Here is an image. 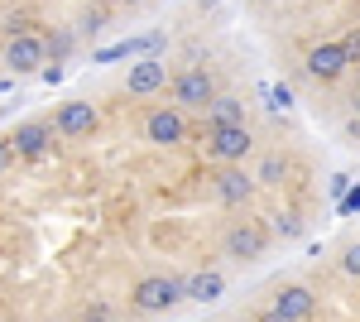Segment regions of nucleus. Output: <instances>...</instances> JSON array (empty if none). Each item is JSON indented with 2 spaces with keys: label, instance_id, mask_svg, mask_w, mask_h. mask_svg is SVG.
I'll list each match as a JSON object with an SVG mask.
<instances>
[{
  "label": "nucleus",
  "instance_id": "1",
  "mask_svg": "<svg viewBox=\"0 0 360 322\" xmlns=\"http://www.w3.org/2000/svg\"><path fill=\"white\" fill-rule=\"evenodd\" d=\"M178 303H188V279H178V274H149V279H139L130 289L135 313H168Z\"/></svg>",
  "mask_w": 360,
  "mask_h": 322
},
{
  "label": "nucleus",
  "instance_id": "2",
  "mask_svg": "<svg viewBox=\"0 0 360 322\" xmlns=\"http://www.w3.org/2000/svg\"><path fill=\"white\" fill-rule=\"evenodd\" d=\"M217 101V78L207 68H183L173 78V106L178 111H207Z\"/></svg>",
  "mask_w": 360,
  "mask_h": 322
},
{
  "label": "nucleus",
  "instance_id": "3",
  "mask_svg": "<svg viewBox=\"0 0 360 322\" xmlns=\"http://www.w3.org/2000/svg\"><path fill=\"white\" fill-rule=\"evenodd\" d=\"M255 149L250 125H207V154L217 163H245Z\"/></svg>",
  "mask_w": 360,
  "mask_h": 322
},
{
  "label": "nucleus",
  "instance_id": "4",
  "mask_svg": "<svg viewBox=\"0 0 360 322\" xmlns=\"http://www.w3.org/2000/svg\"><path fill=\"white\" fill-rule=\"evenodd\" d=\"M5 68L20 78V73H44L49 68V44H44V34H10V44H5Z\"/></svg>",
  "mask_w": 360,
  "mask_h": 322
},
{
  "label": "nucleus",
  "instance_id": "5",
  "mask_svg": "<svg viewBox=\"0 0 360 322\" xmlns=\"http://www.w3.org/2000/svg\"><path fill=\"white\" fill-rule=\"evenodd\" d=\"M226 260H236V265H250V260H264V250H269V231L259 226V221H236L231 231H226Z\"/></svg>",
  "mask_w": 360,
  "mask_h": 322
},
{
  "label": "nucleus",
  "instance_id": "6",
  "mask_svg": "<svg viewBox=\"0 0 360 322\" xmlns=\"http://www.w3.org/2000/svg\"><path fill=\"white\" fill-rule=\"evenodd\" d=\"M144 140H149V144H159V149L183 144V140H188V111H178V106H154L149 116H144Z\"/></svg>",
  "mask_w": 360,
  "mask_h": 322
},
{
  "label": "nucleus",
  "instance_id": "7",
  "mask_svg": "<svg viewBox=\"0 0 360 322\" xmlns=\"http://www.w3.org/2000/svg\"><path fill=\"white\" fill-rule=\"evenodd\" d=\"M351 63H346V49H341V39H327V44H312L303 58V73L312 82H336L346 73Z\"/></svg>",
  "mask_w": 360,
  "mask_h": 322
},
{
  "label": "nucleus",
  "instance_id": "8",
  "mask_svg": "<svg viewBox=\"0 0 360 322\" xmlns=\"http://www.w3.org/2000/svg\"><path fill=\"white\" fill-rule=\"evenodd\" d=\"M96 125H101V116H96V106H91V101H63V106L53 111V130L68 135V140L96 135Z\"/></svg>",
  "mask_w": 360,
  "mask_h": 322
},
{
  "label": "nucleus",
  "instance_id": "9",
  "mask_svg": "<svg viewBox=\"0 0 360 322\" xmlns=\"http://www.w3.org/2000/svg\"><path fill=\"white\" fill-rule=\"evenodd\" d=\"M168 87V63L164 58H139L125 68V92L130 97H154V92H164Z\"/></svg>",
  "mask_w": 360,
  "mask_h": 322
},
{
  "label": "nucleus",
  "instance_id": "10",
  "mask_svg": "<svg viewBox=\"0 0 360 322\" xmlns=\"http://www.w3.org/2000/svg\"><path fill=\"white\" fill-rule=\"evenodd\" d=\"M212 188H217V197H221L226 207H245L259 183H255V173H245L240 163H221V173L212 178Z\"/></svg>",
  "mask_w": 360,
  "mask_h": 322
},
{
  "label": "nucleus",
  "instance_id": "11",
  "mask_svg": "<svg viewBox=\"0 0 360 322\" xmlns=\"http://www.w3.org/2000/svg\"><path fill=\"white\" fill-rule=\"evenodd\" d=\"M53 125L49 120H25V125H15V135H10V144H15V154L20 159H44L49 149H53Z\"/></svg>",
  "mask_w": 360,
  "mask_h": 322
},
{
  "label": "nucleus",
  "instance_id": "12",
  "mask_svg": "<svg viewBox=\"0 0 360 322\" xmlns=\"http://www.w3.org/2000/svg\"><path fill=\"white\" fill-rule=\"evenodd\" d=\"M269 308H278L283 318H293V322H307L312 313H317V294H312L307 284H283Z\"/></svg>",
  "mask_w": 360,
  "mask_h": 322
},
{
  "label": "nucleus",
  "instance_id": "13",
  "mask_svg": "<svg viewBox=\"0 0 360 322\" xmlns=\"http://www.w3.org/2000/svg\"><path fill=\"white\" fill-rule=\"evenodd\" d=\"M221 294H226L221 269H197V274H188V303H217Z\"/></svg>",
  "mask_w": 360,
  "mask_h": 322
},
{
  "label": "nucleus",
  "instance_id": "14",
  "mask_svg": "<svg viewBox=\"0 0 360 322\" xmlns=\"http://www.w3.org/2000/svg\"><path fill=\"white\" fill-rule=\"evenodd\" d=\"M207 125H245V101L217 92V101L207 106Z\"/></svg>",
  "mask_w": 360,
  "mask_h": 322
},
{
  "label": "nucleus",
  "instance_id": "15",
  "mask_svg": "<svg viewBox=\"0 0 360 322\" xmlns=\"http://www.w3.org/2000/svg\"><path fill=\"white\" fill-rule=\"evenodd\" d=\"M44 44H49V58H53V63H63V58L77 49V29H58V34H49Z\"/></svg>",
  "mask_w": 360,
  "mask_h": 322
},
{
  "label": "nucleus",
  "instance_id": "16",
  "mask_svg": "<svg viewBox=\"0 0 360 322\" xmlns=\"http://www.w3.org/2000/svg\"><path fill=\"white\" fill-rule=\"evenodd\" d=\"M106 29V10L101 5H86L82 15H77V34H101Z\"/></svg>",
  "mask_w": 360,
  "mask_h": 322
},
{
  "label": "nucleus",
  "instance_id": "17",
  "mask_svg": "<svg viewBox=\"0 0 360 322\" xmlns=\"http://www.w3.org/2000/svg\"><path fill=\"white\" fill-rule=\"evenodd\" d=\"M139 49H159V39L149 34V39H130V44H115V49H106V54H101V63H111V58H130V54H139Z\"/></svg>",
  "mask_w": 360,
  "mask_h": 322
},
{
  "label": "nucleus",
  "instance_id": "18",
  "mask_svg": "<svg viewBox=\"0 0 360 322\" xmlns=\"http://www.w3.org/2000/svg\"><path fill=\"white\" fill-rule=\"evenodd\" d=\"M283 173H288V163L278 159V154H269V159L259 163V178L255 183H283Z\"/></svg>",
  "mask_w": 360,
  "mask_h": 322
},
{
  "label": "nucleus",
  "instance_id": "19",
  "mask_svg": "<svg viewBox=\"0 0 360 322\" xmlns=\"http://www.w3.org/2000/svg\"><path fill=\"white\" fill-rule=\"evenodd\" d=\"M111 318H115V308L106 303V298H91V303L82 308V322H111Z\"/></svg>",
  "mask_w": 360,
  "mask_h": 322
},
{
  "label": "nucleus",
  "instance_id": "20",
  "mask_svg": "<svg viewBox=\"0 0 360 322\" xmlns=\"http://www.w3.org/2000/svg\"><path fill=\"white\" fill-rule=\"evenodd\" d=\"M341 274H346V279H360V241H351L341 250Z\"/></svg>",
  "mask_w": 360,
  "mask_h": 322
},
{
  "label": "nucleus",
  "instance_id": "21",
  "mask_svg": "<svg viewBox=\"0 0 360 322\" xmlns=\"http://www.w3.org/2000/svg\"><path fill=\"white\" fill-rule=\"evenodd\" d=\"M341 49H346V63L356 68V63H360V29H351V34L341 39Z\"/></svg>",
  "mask_w": 360,
  "mask_h": 322
},
{
  "label": "nucleus",
  "instance_id": "22",
  "mask_svg": "<svg viewBox=\"0 0 360 322\" xmlns=\"http://www.w3.org/2000/svg\"><path fill=\"white\" fill-rule=\"evenodd\" d=\"M298 231H303L298 216H278V236H298Z\"/></svg>",
  "mask_w": 360,
  "mask_h": 322
},
{
  "label": "nucleus",
  "instance_id": "23",
  "mask_svg": "<svg viewBox=\"0 0 360 322\" xmlns=\"http://www.w3.org/2000/svg\"><path fill=\"white\" fill-rule=\"evenodd\" d=\"M10 163H15V144H10V140H0V173H5Z\"/></svg>",
  "mask_w": 360,
  "mask_h": 322
},
{
  "label": "nucleus",
  "instance_id": "24",
  "mask_svg": "<svg viewBox=\"0 0 360 322\" xmlns=\"http://www.w3.org/2000/svg\"><path fill=\"white\" fill-rule=\"evenodd\" d=\"M39 78L49 82V87H53V82H63V63H53V68H44V73H39Z\"/></svg>",
  "mask_w": 360,
  "mask_h": 322
},
{
  "label": "nucleus",
  "instance_id": "25",
  "mask_svg": "<svg viewBox=\"0 0 360 322\" xmlns=\"http://www.w3.org/2000/svg\"><path fill=\"white\" fill-rule=\"evenodd\" d=\"M255 322H293V318H283L278 308H264V313H259V318H255Z\"/></svg>",
  "mask_w": 360,
  "mask_h": 322
},
{
  "label": "nucleus",
  "instance_id": "26",
  "mask_svg": "<svg viewBox=\"0 0 360 322\" xmlns=\"http://www.w3.org/2000/svg\"><path fill=\"white\" fill-rule=\"evenodd\" d=\"M346 140H360V116H351V120H346Z\"/></svg>",
  "mask_w": 360,
  "mask_h": 322
},
{
  "label": "nucleus",
  "instance_id": "27",
  "mask_svg": "<svg viewBox=\"0 0 360 322\" xmlns=\"http://www.w3.org/2000/svg\"><path fill=\"white\" fill-rule=\"evenodd\" d=\"M115 5H144V0H115Z\"/></svg>",
  "mask_w": 360,
  "mask_h": 322
},
{
  "label": "nucleus",
  "instance_id": "28",
  "mask_svg": "<svg viewBox=\"0 0 360 322\" xmlns=\"http://www.w3.org/2000/svg\"><path fill=\"white\" fill-rule=\"evenodd\" d=\"M351 106H356V116H360V92H356V101H351Z\"/></svg>",
  "mask_w": 360,
  "mask_h": 322
},
{
  "label": "nucleus",
  "instance_id": "29",
  "mask_svg": "<svg viewBox=\"0 0 360 322\" xmlns=\"http://www.w3.org/2000/svg\"><path fill=\"white\" fill-rule=\"evenodd\" d=\"M49 322H63V318H49Z\"/></svg>",
  "mask_w": 360,
  "mask_h": 322
}]
</instances>
